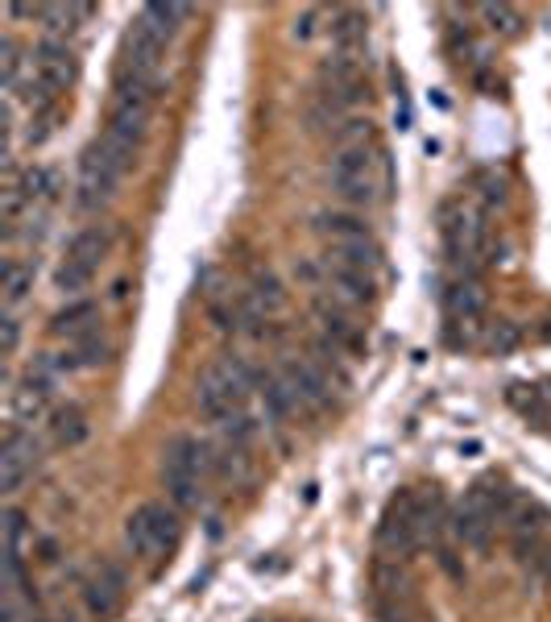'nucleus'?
<instances>
[{
  "instance_id": "nucleus-13",
  "label": "nucleus",
  "mask_w": 551,
  "mask_h": 622,
  "mask_svg": "<svg viewBox=\"0 0 551 622\" xmlns=\"http://www.w3.org/2000/svg\"><path fill=\"white\" fill-rule=\"evenodd\" d=\"M282 378H286V386L295 391V398L307 403V407H323V403H328V378H323L311 361H299V357L286 361V366H282Z\"/></svg>"
},
{
  "instance_id": "nucleus-14",
  "label": "nucleus",
  "mask_w": 551,
  "mask_h": 622,
  "mask_svg": "<svg viewBox=\"0 0 551 622\" xmlns=\"http://www.w3.org/2000/svg\"><path fill=\"white\" fill-rule=\"evenodd\" d=\"M494 528H498V519H489L482 507H473V503H464V507L452 515V535H457L460 544H469V548H477L485 553L489 544H494Z\"/></svg>"
},
{
  "instance_id": "nucleus-36",
  "label": "nucleus",
  "mask_w": 551,
  "mask_h": 622,
  "mask_svg": "<svg viewBox=\"0 0 551 622\" xmlns=\"http://www.w3.org/2000/svg\"><path fill=\"white\" fill-rule=\"evenodd\" d=\"M436 560H439V569H444V573L452 576V581H464V569H460V564H457V556L448 553V548H439V553H436Z\"/></svg>"
},
{
  "instance_id": "nucleus-2",
  "label": "nucleus",
  "mask_w": 551,
  "mask_h": 622,
  "mask_svg": "<svg viewBox=\"0 0 551 622\" xmlns=\"http://www.w3.org/2000/svg\"><path fill=\"white\" fill-rule=\"evenodd\" d=\"M79 79V59L67 47V38H42L34 47L29 59V100L34 109H50L63 92H71V84Z\"/></svg>"
},
{
  "instance_id": "nucleus-32",
  "label": "nucleus",
  "mask_w": 551,
  "mask_h": 622,
  "mask_svg": "<svg viewBox=\"0 0 551 622\" xmlns=\"http://www.w3.org/2000/svg\"><path fill=\"white\" fill-rule=\"evenodd\" d=\"M17 345H22V323H17L13 312H4V320H0V353H4V357H13Z\"/></svg>"
},
{
  "instance_id": "nucleus-20",
  "label": "nucleus",
  "mask_w": 551,
  "mask_h": 622,
  "mask_svg": "<svg viewBox=\"0 0 551 622\" xmlns=\"http://www.w3.org/2000/svg\"><path fill=\"white\" fill-rule=\"evenodd\" d=\"M84 436H88V415H84V407L67 403V407H59V411L50 415V440H54L59 448H75V444H84Z\"/></svg>"
},
{
  "instance_id": "nucleus-38",
  "label": "nucleus",
  "mask_w": 551,
  "mask_h": 622,
  "mask_svg": "<svg viewBox=\"0 0 551 622\" xmlns=\"http://www.w3.org/2000/svg\"><path fill=\"white\" fill-rule=\"evenodd\" d=\"M548 573H551V556H548Z\"/></svg>"
},
{
  "instance_id": "nucleus-26",
  "label": "nucleus",
  "mask_w": 551,
  "mask_h": 622,
  "mask_svg": "<svg viewBox=\"0 0 551 622\" xmlns=\"http://www.w3.org/2000/svg\"><path fill=\"white\" fill-rule=\"evenodd\" d=\"M448 307H452L464 323H473L485 312V291L477 282H460V287H452V295H448Z\"/></svg>"
},
{
  "instance_id": "nucleus-9",
  "label": "nucleus",
  "mask_w": 551,
  "mask_h": 622,
  "mask_svg": "<svg viewBox=\"0 0 551 622\" xmlns=\"http://www.w3.org/2000/svg\"><path fill=\"white\" fill-rule=\"evenodd\" d=\"M323 275L332 282V291H336V300L341 303H373L377 300V282L369 270H357V266H345V262H332V257H323Z\"/></svg>"
},
{
  "instance_id": "nucleus-5",
  "label": "nucleus",
  "mask_w": 551,
  "mask_h": 622,
  "mask_svg": "<svg viewBox=\"0 0 551 622\" xmlns=\"http://www.w3.org/2000/svg\"><path fill=\"white\" fill-rule=\"evenodd\" d=\"M129 170L104 150V141L95 138L84 154H79V179H75V207L79 212H95L116 195V187Z\"/></svg>"
},
{
  "instance_id": "nucleus-28",
  "label": "nucleus",
  "mask_w": 551,
  "mask_h": 622,
  "mask_svg": "<svg viewBox=\"0 0 551 622\" xmlns=\"http://www.w3.org/2000/svg\"><path fill=\"white\" fill-rule=\"evenodd\" d=\"M17 187H22V195L29 200V204L54 200V170H50V166H29Z\"/></svg>"
},
{
  "instance_id": "nucleus-19",
  "label": "nucleus",
  "mask_w": 551,
  "mask_h": 622,
  "mask_svg": "<svg viewBox=\"0 0 551 622\" xmlns=\"http://www.w3.org/2000/svg\"><path fill=\"white\" fill-rule=\"evenodd\" d=\"M187 17H191V9H187V4H158V0H154V4H145V9L138 13V22L150 25L162 42H175Z\"/></svg>"
},
{
  "instance_id": "nucleus-12",
  "label": "nucleus",
  "mask_w": 551,
  "mask_h": 622,
  "mask_svg": "<svg viewBox=\"0 0 551 622\" xmlns=\"http://www.w3.org/2000/svg\"><path fill=\"white\" fill-rule=\"evenodd\" d=\"M195 407H200V415H204V419L220 423V428L229 423L232 415L245 411V407H236V403H232V394L220 386V378L212 373V366H207L204 373H200V382H195Z\"/></svg>"
},
{
  "instance_id": "nucleus-29",
  "label": "nucleus",
  "mask_w": 551,
  "mask_h": 622,
  "mask_svg": "<svg viewBox=\"0 0 551 622\" xmlns=\"http://www.w3.org/2000/svg\"><path fill=\"white\" fill-rule=\"evenodd\" d=\"M4 553H22L25 544V531H29V519H25L22 507H4Z\"/></svg>"
},
{
  "instance_id": "nucleus-17",
  "label": "nucleus",
  "mask_w": 551,
  "mask_h": 622,
  "mask_svg": "<svg viewBox=\"0 0 551 622\" xmlns=\"http://www.w3.org/2000/svg\"><path fill=\"white\" fill-rule=\"evenodd\" d=\"M108 250H113V229L108 225H88V229H79L75 237H71L67 245V257L71 262H84V266H100L104 257H108Z\"/></svg>"
},
{
  "instance_id": "nucleus-24",
  "label": "nucleus",
  "mask_w": 551,
  "mask_h": 622,
  "mask_svg": "<svg viewBox=\"0 0 551 622\" xmlns=\"http://www.w3.org/2000/svg\"><path fill=\"white\" fill-rule=\"evenodd\" d=\"M95 270L92 266H84V262H63L59 270H54V291H63L67 300H79V291H88L92 287Z\"/></svg>"
},
{
  "instance_id": "nucleus-16",
  "label": "nucleus",
  "mask_w": 551,
  "mask_h": 622,
  "mask_svg": "<svg viewBox=\"0 0 551 622\" xmlns=\"http://www.w3.org/2000/svg\"><path fill=\"white\" fill-rule=\"evenodd\" d=\"M311 229L320 232L328 245H345V241H361V237H373L366 225V216L357 212H320Z\"/></svg>"
},
{
  "instance_id": "nucleus-11",
  "label": "nucleus",
  "mask_w": 551,
  "mask_h": 622,
  "mask_svg": "<svg viewBox=\"0 0 551 622\" xmlns=\"http://www.w3.org/2000/svg\"><path fill=\"white\" fill-rule=\"evenodd\" d=\"M316 320L323 323L328 341H332L336 348L361 353V345H366V332H361L357 323L348 320V312H345V307H341L336 300H316Z\"/></svg>"
},
{
  "instance_id": "nucleus-33",
  "label": "nucleus",
  "mask_w": 551,
  "mask_h": 622,
  "mask_svg": "<svg viewBox=\"0 0 551 622\" xmlns=\"http://www.w3.org/2000/svg\"><path fill=\"white\" fill-rule=\"evenodd\" d=\"M518 341H523V332H518V323H510V320H498L494 337H489V345L498 348V353H510V348H518Z\"/></svg>"
},
{
  "instance_id": "nucleus-35",
  "label": "nucleus",
  "mask_w": 551,
  "mask_h": 622,
  "mask_svg": "<svg viewBox=\"0 0 551 622\" xmlns=\"http://www.w3.org/2000/svg\"><path fill=\"white\" fill-rule=\"evenodd\" d=\"M482 195H485V204H505V183L502 179H494V175H482Z\"/></svg>"
},
{
  "instance_id": "nucleus-25",
  "label": "nucleus",
  "mask_w": 551,
  "mask_h": 622,
  "mask_svg": "<svg viewBox=\"0 0 551 622\" xmlns=\"http://www.w3.org/2000/svg\"><path fill=\"white\" fill-rule=\"evenodd\" d=\"M71 348H75V361H79V369H100V366H108V361H113V345L100 337V328H95V332H88V337H79Z\"/></svg>"
},
{
  "instance_id": "nucleus-34",
  "label": "nucleus",
  "mask_w": 551,
  "mask_h": 622,
  "mask_svg": "<svg viewBox=\"0 0 551 622\" xmlns=\"http://www.w3.org/2000/svg\"><path fill=\"white\" fill-rule=\"evenodd\" d=\"M316 22H320V9H307V13L295 17V25H291V38H295V42H307V38L316 34Z\"/></svg>"
},
{
  "instance_id": "nucleus-27",
  "label": "nucleus",
  "mask_w": 551,
  "mask_h": 622,
  "mask_svg": "<svg viewBox=\"0 0 551 622\" xmlns=\"http://www.w3.org/2000/svg\"><path fill=\"white\" fill-rule=\"evenodd\" d=\"M369 138H373L369 116H345V120L332 125V145H336V150H345V145H366Z\"/></svg>"
},
{
  "instance_id": "nucleus-15",
  "label": "nucleus",
  "mask_w": 551,
  "mask_h": 622,
  "mask_svg": "<svg viewBox=\"0 0 551 622\" xmlns=\"http://www.w3.org/2000/svg\"><path fill=\"white\" fill-rule=\"evenodd\" d=\"M95 323H100V303L95 300H71L63 312H54V320H50V332L54 337H88L95 332Z\"/></svg>"
},
{
  "instance_id": "nucleus-10",
  "label": "nucleus",
  "mask_w": 551,
  "mask_h": 622,
  "mask_svg": "<svg viewBox=\"0 0 551 622\" xmlns=\"http://www.w3.org/2000/svg\"><path fill=\"white\" fill-rule=\"evenodd\" d=\"M120 594H125V576L116 573L113 564H100V573L84 585V606L92 610V619H113Z\"/></svg>"
},
{
  "instance_id": "nucleus-4",
  "label": "nucleus",
  "mask_w": 551,
  "mask_h": 622,
  "mask_svg": "<svg viewBox=\"0 0 551 622\" xmlns=\"http://www.w3.org/2000/svg\"><path fill=\"white\" fill-rule=\"evenodd\" d=\"M328 183L332 191L353 207H369L377 200V154L373 145H345L332 154V166H328Z\"/></svg>"
},
{
  "instance_id": "nucleus-1",
  "label": "nucleus",
  "mask_w": 551,
  "mask_h": 622,
  "mask_svg": "<svg viewBox=\"0 0 551 622\" xmlns=\"http://www.w3.org/2000/svg\"><path fill=\"white\" fill-rule=\"evenodd\" d=\"M207 469V448L195 436H170L166 453H162V485L175 510H195L200 507V478Z\"/></svg>"
},
{
  "instance_id": "nucleus-30",
  "label": "nucleus",
  "mask_w": 551,
  "mask_h": 622,
  "mask_svg": "<svg viewBox=\"0 0 551 622\" xmlns=\"http://www.w3.org/2000/svg\"><path fill=\"white\" fill-rule=\"evenodd\" d=\"M482 17L494 25L498 34H518V29H523V13L510 9V4H482Z\"/></svg>"
},
{
  "instance_id": "nucleus-22",
  "label": "nucleus",
  "mask_w": 551,
  "mask_h": 622,
  "mask_svg": "<svg viewBox=\"0 0 551 622\" xmlns=\"http://www.w3.org/2000/svg\"><path fill=\"white\" fill-rule=\"evenodd\" d=\"M332 262H345V266H357V270H377L382 266V250H377V241L373 237H361V241H345V245H328V254Z\"/></svg>"
},
{
  "instance_id": "nucleus-23",
  "label": "nucleus",
  "mask_w": 551,
  "mask_h": 622,
  "mask_svg": "<svg viewBox=\"0 0 551 622\" xmlns=\"http://www.w3.org/2000/svg\"><path fill=\"white\" fill-rule=\"evenodd\" d=\"M245 295L257 303L261 316H274V312H282V303H286V291H282L274 270H257L253 275V291H245Z\"/></svg>"
},
{
  "instance_id": "nucleus-31",
  "label": "nucleus",
  "mask_w": 551,
  "mask_h": 622,
  "mask_svg": "<svg viewBox=\"0 0 551 622\" xmlns=\"http://www.w3.org/2000/svg\"><path fill=\"white\" fill-rule=\"evenodd\" d=\"M505 403H510L514 411H523V415L543 411V394L535 391V386H510V391H505Z\"/></svg>"
},
{
  "instance_id": "nucleus-7",
  "label": "nucleus",
  "mask_w": 551,
  "mask_h": 622,
  "mask_svg": "<svg viewBox=\"0 0 551 622\" xmlns=\"http://www.w3.org/2000/svg\"><path fill=\"white\" fill-rule=\"evenodd\" d=\"M419 540H423V531H419V515H414V494H402L382 515L377 544H382V553H390L398 560V556H411L419 548Z\"/></svg>"
},
{
  "instance_id": "nucleus-3",
  "label": "nucleus",
  "mask_w": 551,
  "mask_h": 622,
  "mask_svg": "<svg viewBox=\"0 0 551 622\" xmlns=\"http://www.w3.org/2000/svg\"><path fill=\"white\" fill-rule=\"evenodd\" d=\"M179 515L183 510H175L170 503H141L125 519V544L133 548V556H170L183 535Z\"/></svg>"
},
{
  "instance_id": "nucleus-37",
  "label": "nucleus",
  "mask_w": 551,
  "mask_h": 622,
  "mask_svg": "<svg viewBox=\"0 0 551 622\" xmlns=\"http://www.w3.org/2000/svg\"><path fill=\"white\" fill-rule=\"evenodd\" d=\"M539 337H543V341H548V345H551V320L543 323V328H539Z\"/></svg>"
},
{
  "instance_id": "nucleus-18",
  "label": "nucleus",
  "mask_w": 551,
  "mask_h": 622,
  "mask_svg": "<svg viewBox=\"0 0 551 622\" xmlns=\"http://www.w3.org/2000/svg\"><path fill=\"white\" fill-rule=\"evenodd\" d=\"M4 307L9 312H17L25 300H29V291H34V278H38V262H22V257H9L4 262Z\"/></svg>"
},
{
  "instance_id": "nucleus-8",
  "label": "nucleus",
  "mask_w": 551,
  "mask_h": 622,
  "mask_svg": "<svg viewBox=\"0 0 551 622\" xmlns=\"http://www.w3.org/2000/svg\"><path fill=\"white\" fill-rule=\"evenodd\" d=\"M166 47L158 34L150 29L145 22H133L120 38V63L116 71H138V75H158L162 59H166Z\"/></svg>"
},
{
  "instance_id": "nucleus-21",
  "label": "nucleus",
  "mask_w": 551,
  "mask_h": 622,
  "mask_svg": "<svg viewBox=\"0 0 551 622\" xmlns=\"http://www.w3.org/2000/svg\"><path fill=\"white\" fill-rule=\"evenodd\" d=\"M332 42L341 54H353L366 42V13L361 9H336L332 13Z\"/></svg>"
},
{
  "instance_id": "nucleus-6",
  "label": "nucleus",
  "mask_w": 551,
  "mask_h": 622,
  "mask_svg": "<svg viewBox=\"0 0 551 622\" xmlns=\"http://www.w3.org/2000/svg\"><path fill=\"white\" fill-rule=\"evenodd\" d=\"M38 461H42V457H38L34 436L25 432L22 423H13V428L4 432V444H0V490L13 498L25 485V478H34Z\"/></svg>"
}]
</instances>
